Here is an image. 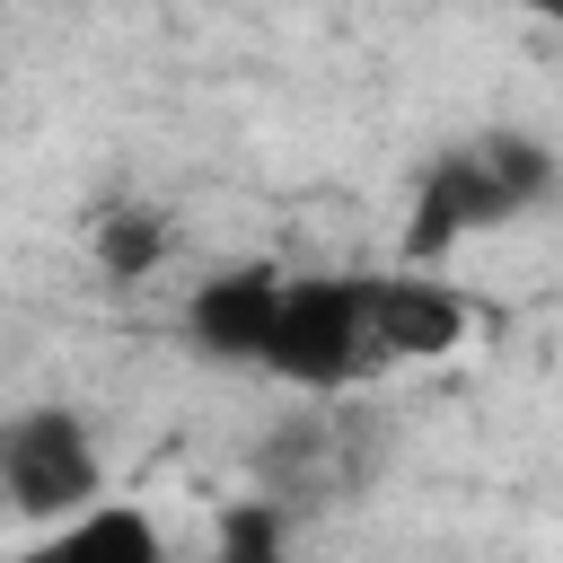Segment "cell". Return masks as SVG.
Listing matches in <instances>:
<instances>
[{"label": "cell", "instance_id": "obj_6", "mask_svg": "<svg viewBox=\"0 0 563 563\" xmlns=\"http://www.w3.org/2000/svg\"><path fill=\"white\" fill-rule=\"evenodd\" d=\"M466 334V299L449 282H369V343L378 361H440Z\"/></svg>", "mask_w": 563, "mask_h": 563}, {"label": "cell", "instance_id": "obj_3", "mask_svg": "<svg viewBox=\"0 0 563 563\" xmlns=\"http://www.w3.org/2000/svg\"><path fill=\"white\" fill-rule=\"evenodd\" d=\"M106 501V449L79 405H26L0 422V510L53 528L70 510Z\"/></svg>", "mask_w": 563, "mask_h": 563}, {"label": "cell", "instance_id": "obj_7", "mask_svg": "<svg viewBox=\"0 0 563 563\" xmlns=\"http://www.w3.org/2000/svg\"><path fill=\"white\" fill-rule=\"evenodd\" d=\"M202 563H290V528H282V510H273V501H229V510L211 519Z\"/></svg>", "mask_w": 563, "mask_h": 563}, {"label": "cell", "instance_id": "obj_5", "mask_svg": "<svg viewBox=\"0 0 563 563\" xmlns=\"http://www.w3.org/2000/svg\"><path fill=\"white\" fill-rule=\"evenodd\" d=\"M273 299H282V273H273V264H238V273L194 282V299H185V334H194V352L255 369L264 325H273Z\"/></svg>", "mask_w": 563, "mask_h": 563}, {"label": "cell", "instance_id": "obj_9", "mask_svg": "<svg viewBox=\"0 0 563 563\" xmlns=\"http://www.w3.org/2000/svg\"><path fill=\"white\" fill-rule=\"evenodd\" d=\"M519 9H528V18H563V0H519Z\"/></svg>", "mask_w": 563, "mask_h": 563}, {"label": "cell", "instance_id": "obj_1", "mask_svg": "<svg viewBox=\"0 0 563 563\" xmlns=\"http://www.w3.org/2000/svg\"><path fill=\"white\" fill-rule=\"evenodd\" d=\"M545 194H554V150H545L537 132H475V141H457L449 158H431V176H422V194H413L405 246H413V255H449L457 238L501 229V220L537 211Z\"/></svg>", "mask_w": 563, "mask_h": 563}, {"label": "cell", "instance_id": "obj_8", "mask_svg": "<svg viewBox=\"0 0 563 563\" xmlns=\"http://www.w3.org/2000/svg\"><path fill=\"white\" fill-rule=\"evenodd\" d=\"M158 255H167V220H158V211H106V220H97V264H106L114 282H141Z\"/></svg>", "mask_w": 563, "mask_h": 563}, {"label": "cell", "instance_id": "obj_4", "mask_svg": "<svg viewBox=\"0 0 563 563\" xmlns=\"http://www.w3.org/2000/svg\"><path fill=\"white\" fill-rule=\"evenodd\" d=\"M9 563H176V554H167V528H158L141 501H114V493H106V501L35 528Z\"/></svg>", "mask_w": 563, "mask_h": 563}, {"label": "cell", "instance_id": "obj_2", "mask_svg": "<svg viewBox=\"0 0 563 563\" xmlns=\"http://www.w3.org/2000/svg\"><path fill=\"white\" fill-rule=\"evenodd\" d=\"M255 369L325 396V387H352L361 369H378V343H369V273H282V299H273V325H264V352Z\"/></svg>", "mask_w": 563, "mask_h": 563}]
</instances>
